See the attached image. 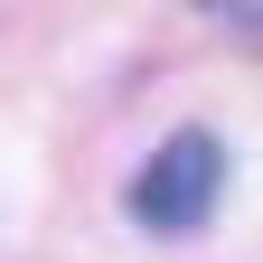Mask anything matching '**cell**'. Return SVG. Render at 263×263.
<instances>
[{
    "label": "cell",
    "mask_w": 263,
    "mask_h": 263,
    "mask_svg": "<svg viewBox=\"0 0 263 263\" xmlns=\"http://www.w3.org/2000/svg\"><path fill=\"white\" fill-rule=\"evenodd\" d=\"M216 188H226V151L207 141V132H170L141 179H132V216L151 226V235H188V226L216 216Z\"/></svg>",
    "instance_id": "obj_1"
}]
</instances>
